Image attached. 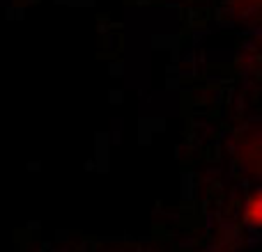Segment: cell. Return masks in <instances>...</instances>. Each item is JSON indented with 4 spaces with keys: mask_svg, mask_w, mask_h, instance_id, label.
Segmentation results:
<instances>
[{
    "mask_svg": "<svg viewBox=\"0 0 262 252\" xmlns=\"http://www.w3.org/2000/svg\"><path fill=\"white\" fill-rule=\"evenodd\" d=\"M246 222L253 227H258L262 222V197L260 193H253L249 197V204H246Z\"/></svg>",
    "mask_w": 262,
    "mask_h": 252,
    "instance_id": "cell-1",
    "label": "cell"
}]
</instances>
